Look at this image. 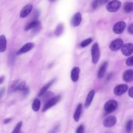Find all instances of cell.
Here are the masks:
<instances>
[{
  "label": "cell",
  "mask_w": 133,
  "mask_h": 133,
  "mask_svg": "<svg viewBox=\"0 0 133 133\" xmlns=\"http://www.w3.org/2000/svg\"><path fill=\"white\" fill-rule=\"evenodd\" d=\"M82 105L81 104H79L76 108V110L74 113V119L76 122H78L80 116H81V114L82 112Z\"/></svg>",
  "instance_id": "obj_19"
},
{
  "label": "cell",
  "mask_w": 133,
  "mask_h": 133,
  "mask_svg": "<svg viewBox=\"0 0 133 133\" xmlns=\"http://www.w3.org/2000/svg\"><path fill=\"white\" fill-rule=\"evenodd\" d=\"M7 41L6 38L4 35L0 36V52H2L5 51L6 49Z\"/></svg>",
  "instance_id": "obj_17"
},
{
  "label": "cell",
  "mask_w": 133,
  "mask_h": 133,
  "mask_svg": "<svg viewBox=\"0 0 133 133\" xmlns=\"http://www.w3.org/2000/svg\"><path fill=\"white\" fill-rule=\"evenodd\" d=\"M26 87V82L23 81L19 83L15 89V91L18 90H23Z\"/></svg>",
  "instance_id": "obj_25"
},
{
  "label": "cell",
  "mask_w": 133,
  "mask_h": 133,
  "mask_svg": "<svg viewBox=\"0 0 133 133\" xmlns=\"http://www.w3.org/2000/svg\"><path fill=\"white\" fill-rule=\"evenodd\" d=\"M42 96H43L44 100L47 101L50 99H51V98H52L54 97V94L50 91H48V92H45Z\"/></svg>",
  "instance_id": "obj_24"
},
{
  "label": "cell",
  "mask_w": 133,
  "mask_h": 133,
  "mask_svg": "<svg viewBox=\"0 0 133 133\" xmlns=\"http://www.w3.org/2000/svg\"><path fill=\"white\" fill-rule=\"evenodd\" d=\"M123 45V41L121 38H117L111 42L109 46L110 49L112 51H116L119 49Z\"/></svg>",
  "instance_id": "obj_5"
},
{
  "label": "cell",
  "mask_w": 133,
  "mask_h": 133,
  "mask_svg": "<svg viewBox=\"0 0 133 133\" xmlns=\"http://www.w3.org/2000/svg\"><path fill=\"white\" fill-rule=\"evenodd\" d=\"M41 23H39L36 26H35L34 28H33L32 32H33V33H37L41 30Z\"/></svg>",
  "instance_id": "obj_31"
},
{
  "label": "cell",
  "mask_w": 133,
  "mask_h": 133,
  "mask_svg": "<svg viewBox=\"0 0 133 133\" xmlns=\"http://www.w3.org/2000/svg\"><path fill=\"white\" fill-rule=\"evenodd\" d=\"M124 10L125 12L128 13L133 11V3L128 2L126 3L124 6Z\"/></svg>",
  "instance_id": "obj_22"
},
{
  "label": "cell",
  "mask_w": 133,
  "mask_h": 133,
  "mask_svg": "<svg viewBox=\"0 0 133 133\" xmlns=\"http://www.w3.org/2000/svg\"><path fill=\"white\" fill-rule=\"evenodd\" d=\"M123 78L126 82H131L133 80V70H127L123 74Z\"/></svg>",
  "instance_id": "obj_13"
},
{
  "label": "cell",
  "mask_w": 133,
  "mask_h": 133,
  "mask_svg": "<svg viewBox=\"0 0 133 133\" xmlns=\"http://www.w3.org/2000/svg\"><path fill=\"white\" fill-rule=\"evenodd\" d=\"M60 98H61V96L60 95H58L56 97H53L52 98L50 99L45 103V104L43 109V112H45L48 109H49L52 106L55 105L56 104H57L58 103V102L60 100Z\"/></svg>",
  "instance_id": "obj_3"
},
{
  "label": "cell",
  "mask_w": 133,
  "mask_h": 133,
  "mask_svg": "<svg viewBox=\"0 0 133 133\" xmlns=\"http://www.w3.org/2000/svg\"><path fill=\"white\" fill-rule=\"evenodd\" d=\"M4 78H5V77L4 76H2L0 77V84H2L4 82Z\"/></svg>",
  "instance_id": "obj_42"
},
{
  "label": "cell",
  "mask_w": 133,
  "mask_h": 133,
  "mask_svg": "<svg viewBox=\"0 0 133 133\" xmlns=\"http://www.w3.org/2000/svg\"><path fill=\"white\" fill-rule=\"evenodd\" d=\"M14 52H12V54H11V58H10V60H11V63H12L14 62V58H15V56H14Z\"/></svg>",
  "instance_id": "obj_41"
},
{
  "label": "cell",
  "mask_w": 133,
  "mask_h": 133,
  "mask_svg": "<svg viewBox=\"0 0 133 133\" xmlns=\"http://www.w3.org/2000/svg\"><path fill=\"white\" fill-rule=\"evenodd\" d=\"M128 31L130 34H133V23L129 25L128 27Z\"/></svg>",
  "instance_id": "obj_35"
},
{
  "label": "cell",
  "mask_w": 133,
  "mask_h": 133,
  "mask_svg": "<svg viewBox=\"0 0 133 133\" xmlns=\"http://www.w3.org/2000/svg\"><path fill=\"white\" fill-rule=\"evenodd\" d=\"M92 42V38H88L84 41H83L81 44H80V46L82 47H85L86 46H87L89 44H90Z\"/></svg>",
  "instance_id": "obj_26"
},
{
  "label": "cell",
  "mask_w": 133,
  "mask_h": 133,
  "mask_svg": "<svg viewBox=\"0 0 133 133\" xmlns=\"http://www.w3.org/2000/svg\"><path fill=\"white\" fill-rule=\"evenodd\" d=\"M55 79H52V81H51L50 82H49L48 83H47L46 85H44L39 90V93L38 94V96H42L45 92L47 91V89L51 86V85L54 83V82H55Z\"/></svg>",
  "instance_id": "obj_18"
},
{
  "label": "cell",
  "mask_w": 133,
  "mask_h": 133,
  "mask_svg": "<svg viewBox=\"0 0 133 133\" xmlns=\"http://www.w3.org/2000/svg\"><path fill=\"white\" fill-rule=\"evenodd\" d=\"M128 95L129 97L133 98V86L131 87L128 90Z\"/></svg>",
  "instance_id": "obj_36"
},
{
  "label": "cell",
  "mask_w": 133,
  "mask_h": 133,
  "mask_svg": "<svg viewBox=\"0 0 133 133\" xmlns=\"http://www.w3.org/2000/svg\"><path fill=\"white\" fill-rule=\"evenodd\" d=\"M79 69L78 67H74L71 71V78L72 81L76 82L78 79L79 77Z\"/></svg>",
  "instance_id": "obj_14"
},
{
  "label": "cell",
  "mask_w": 133,
  "mask_h": 133,
  "mask_svg": "<svg viewBox=\"0 0 133 133\" xmlns=\"http://www.w3.org/2000/svg\"><path fill=\"white\" fill-rule=\"evenodd\" d=\"M84 127L83 125H81L77 128V130H76V132L77 133H82V132H84Z\"/></svg>",
  "instance_id": "obj_32"
},
{
  "label": "cell",
  "mask_w": 133,
  "mask_h": 133,
  "mask_svg": "<svg viewBox=\"0 0 133 133\" xmlns=\"http://www.w3.org/2000/svg\"><path fill=\"white\" fill-rule=\"evenodd\" d=\"M99 5L97 0H95L92 3V7L93 9H96Z\"/></svg>",
  "instance_id": "obj_34"
},
{
  "label": "cell",
  "mask_w": 133,
  "mask_h": 133,
  "mask_svg": "<svg viewBox=\"0 0 133 133\" xmlns=\"http://www.w3.org/2000/svg\"><path fill=\"white\" fill-rule=\"evenodd\" d=\"M126 64L128 66L133 65V56L128 58L126 61Z\"/></svg>",
  "instance_id": "obj_30"
},
{
  "label": "cell",
  "mask_w": 133,
  "mask_h": 133,
  "mask_svg": "<svg viewBox=\"0 0 133 133\" xmlns=\"http://www.w3.org/2000/svg\"><path fill=\"white\" fill-rule=\"evenodd\" d=\"M128 89V86L125 84H121L115 86L113 89L114 94L117 96H119L125 93Z\"/></svg>",
  "instance_id": "obj_9"
},
{
  "label": "cell",
  "mask_w": 133,
  "mask_h": 133,
  "mask_svg": "<svg viewBox=\"0 0 133 133\" xmlns=\"http://www.w3.org/2000/svg\"><path fill=\"white\" fill-rule=\"evenodd\" d=\"M41 107V101L38 99H35L33 101L32 108L34 111H38Z\"/></svg>",
  "instance_id": "obj_20"
},
{
  "label": "cell",
  "mask_w": 133,
  "mask_h": 133,
  "mask_svg": "<svg viewBox=\"0 0 133 133\" xmlns=\"http://www.w3.org/2000/svg\"><path fill=\"white\" fill-rule=\"evenodd\" d=\"M82 20V16L81 14L79 12H77L73 16L71 21V25L74 26H77L79 25L81 22Z\"/></svg>",
  "instance_id": "obj_12"
},
{
  "label": "cell",
  "mask_w": 133,
  "mask_h": 133,
  "mask_svg": "<svg viewBox=\"0 0 133 133\" xmlns=\"http://www.w3.org/2000/svg\"><path fill=\"white\" fill-rule=\"evenodd\" d=\"M33 9V5L29 4L24 6L21 9L20 12V17L23 18L28 16L32 11Z\"/></svg>",
  "instance_id": "obj_8"
},
{
  "label": "cell",
  "mask_w": 133,
  "mask_h": 133,
  "mask_svg": "<svg viewBox=\"0 0 133 133\" xmlns=\"http://www.w3.org/2000/svg\"><path fill=\"white\" fill-rule=\"evenodd\" d=\"M5 88H1L0 89V99L2 98V97L3 96V95H4V92H5Z\"/></svg>",
  "instance_id": "obj_38"
},
{
  "label": "cell",
  "mask_w": 133,
  "mask_h": 133,
  "mask_svg": "<svg viewBox=\"0 0 133 133\" xmlns=\"http://www.w3.org/2000/svg\"><path fill=\"white\" fill-rule=\"evenodd\" d=\"M22 125V122L20 121L19 122L17 125L16 126L15 128H14V130L12 131V132H16V133H19L20 132V129Z\"/></svg>",
  "instance_id": "obj_28"
},
{
  "label": "cell",
  "mask_w": 133,
  "mask_h": 133,
  "mask_svg": "<svg viewBox=\"0 0 133 133\" xmlns=\"http://www.w3.org/2000/svg\"><path fill=\"white\" fill-rule=\"evenodd\" d=\"M91 56H92V62L94 64H96L100 56V52L98 43H95L92 46L91 48Z\"/></svg>",
  "instance_id": "obj_1"
},
{
  "label": "cell",
  "mask_w": 133,
  "mask_h": 133,
  "mask_svg": "<svg viewBox=\"0 0 133 133\" xmlns=\"http://www.w3.org/2000/svg\"><path fill=\"white\" fill-rule=\"evenodd\" d=\"M29 93V88L28 87H25V88L23 90L22 95L23 97H26Z\"/></svg>",
  "instance_id": "obj_33"
},
{
  "label": "cell",
  "mask_w": 133,
  "mask_h": 133,
  "mask_svg": "<svg viewBox=\"0 0 133 133\" xmlns=\"http://www.w3.org/2000/svg\"><path fill=\"white\" fill-rule=\"evenodd\" d=\"M18 82L19 81L17 80V81H15L13 82V83L12 84L11 86H10V91L11 92H15V89L16 88V87L17 86L18 84H19L18 83Z\"/></svg>",
  "instance_id": "obj_29"
},
{
  "label": "cell",
  "mask_w": 133,
  "mask_h": 133,
  "mask_svg": "<svg viewBox=\"0 0 133 133\" xmlns=\"http://www.w3.org/2000/svg\"><path fill=\"white\" fill-rule=\"evenodd\" d=\"M34 46V44L33 43H28L24 44L17 52V55H20L23 53H25L26 52L31 50Z\"/></svg>",
  "instance_id": "obj_10"
},
{
  "label": "cell",
  "mask_w": 133,
  "mask_h": 133,
  "mask_svg": "<svg viewBox=\"0 0 133 133\" xmlns=\"http://www.w3.org/2000/svg\"><path fill=\"white\" fill-rule=\"evenodd\" d=\"M64 30V27L62 24H59L56 28L55 34L57 36H58L60 35L63 32Z\"/></svg>",
  "instance_id": "obj_23"
},
{
  "label": "cell",
  "mask_w": 133,
  "mask_h": 133,
  "mask_svg": "<svg viewBox=\"0 0 133 133\" xmlns=\"http://www.w3.org/2000/svg\"><path fill=\"white\" fill-rule=\"evenodd\" d=\"M108 62H104L101 65V66L99 70V71L98 72V74H97V77L99 78H102L104 76L105 71L107 70V68L108 67Z\"/></svg>",
  "instance_id": "obj_15"
},
{
  "label": "cell",
  "mask_w": 133,
  "mask_h": 133,
  "mask_svg": "<svg viewBox=\"0 0 133 133\" xmlns=\"http://www.w3.org/2000/svg\"><path fill=\"white\" fill-rule=\"evenodd\" d=\"M122 53L125 56H128L133 53V44L127 43L122 46Z\"/></svg>",
  "instance_id": "obj_6"
},
{
  "label": "cell",
  "mask_w": 133,
  "mask_h": 133,
  "mask_svg": "<svg viewBox=\"0 0 133 133\" xmlns=\"http://www.w3.org/2000/svg\"><path fill=\"white\" fill-rule=\"evenodd\" d=\"M117 105V102L116 100L114 99H111L105 103L104 109L105 112L110 113L115 111L116 109Z\"/></svg>",
  "instance_id": "obj_2"
},
{
  "label": "cell",
  "mask_w": 133,
  "mask_h": 133,
  "mask_svg": "<svg viewBox=\"0 0 133 133\" xmlns=\"http://www.w3.org/2000/svg\"><path fill=\"white\" fill-rule=\"evenodd\" d=\"M121 3L117 0H114L110 2L107 6V9L110 12H115L120 7Z\"/></svg>",
  "instance_id": "obj_4"
},
{
  "label": "cell",
  "mask_w": 133,
  "mask_h": 133,
  "mask_svg": "<svg viewBox=\"0 0 133 133\" xmlns=\"http://www.w3.org/2000/svg\"><path fill=\"white\" fill-rule=\"evenodd\" d=\"M39 16V12L38 10H36L34 15V20H36V19L38 18Z\"/></svg>",
  "instance_id": "obj_39"
},
{
  "label": "cell",
  "mask_w": 133,
  "mask_h": 133,
  "mask_svg": "<svg viewBox=\"0 0 133 133\" xmlns=\"http://www.w3.org/2000/svg\"><path fill=\"white\" fill-rule=\"evenodd\" d=\"M95 94V91L94 90H92L91 91H90L89 92V94H88V95L87 96V98H86V101L85 102V108H88L90 105V104L91 103L92 100L94 97Z\"/></svg>",
  "instance_id": "obj_16"
},
{
  "label": "cell",
  "mask_w": 133,
  "mask_h": 133,
  "mask_svg": "<svg viewBox=\"0 0 133 133\" xmlns=\"http://www.w3.org/2000/svg\"><path fill=\"white\" fill-rule=\"evenodd\" d=\"M116 122V118L114 116L107 117L103 121V125L105 127H111L114 126Z\"/></svg>",
  "instance_id": "obj_11"
},
{
  "label": "cell",
  "mask_w": 133,
  "mask_h": 133,
  "mask_svg": "<svg viewBox=\"0 0 133 133\" xmlns=\"http://www.w3.org/2000/svg\"><path fill=\"white\" fill-rule=\"evenodd\" d=\"M125 27V22L124 21H119L114 24L113 27V31L115 33L117 34H119L124 31Z\"/></svg>",
  "instance_id": "obj_7"
},
{
  "label": "cell",
  "mask_w": 133,
  "mask_h": 133,
  "mask_svg": "<svg viewBox=\"0 0 133 133\" xmlns=\"http://www.w3.org/2000/svg\"><path fill=\"white\" fill-rule=\"evenodd\" d=\"M11 118H7L4 120V124H7L9 122H10L11 121Z\"/></svg>",
  "instance_id": "obj_40"
},
{
  "label": "cell",
  "mask_w": 133,
  "mask_h": 133,
  "mask_svg": "<svg viewBox=\"0 0 133 133\" xmlns=\"http://www.w3.org/2000/svg\"><path fill=\"white\" fill-rule=\"evenodd\" d=\"M56 0H50V1L51 2H55Z\"/></svg>",
  "instance_id": "obj_43"
},
{
  "label": "cell",
  "mask_w": 133,
  "mask_h": 133,
  "mask_svg": "<svg viewBox=\"0 0 133 133\" xmlns=\"http://www.w3.org/2000/svg\"><path fill=\"white\" fill-rule=\"evenodd\" d=\"M99 5H103L107 3L109 0H97Z\"/></svg>",
  "instance_id": "obj_37"
},
{
  "label": "cell",
  "mask_w": 133,
  "mask_h": 133,
  "mask_svg": "<svg viewBox=\"0 0 133 133\" xmlns=\"http://www.w3.org/2000/svg\"><path fill=\"white\" fill-rule=\"evenodd\" d=\"M133 127V121L132 120H129L126 125V130L127 132L131 131Z\"/></svg>",
  "instance_id": "obj_27"
},
{
  "label": "cell",
  "mask_w": 133,
  "mask_h": 133,
  "mask_svg": "<svg viewBox=\"0 0 133 133\" xmlns=\"http://www.w3.org/2000/svg\"><path fill=\"white\" fill-rule=\"evenodd\" d=\"M40 23V22L37 20H34V21H32L31 22L29 23L25 28L24 30L27 31H29L30 29H32L34 28L35 26H36L37 24H38Z\"/></svg>",
  "instance_id": "obj_21"
}]
</instances>
